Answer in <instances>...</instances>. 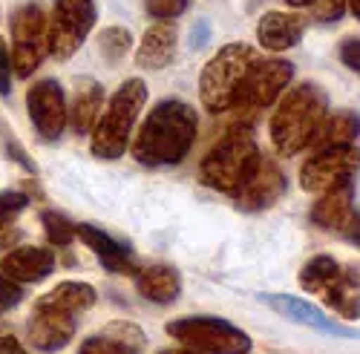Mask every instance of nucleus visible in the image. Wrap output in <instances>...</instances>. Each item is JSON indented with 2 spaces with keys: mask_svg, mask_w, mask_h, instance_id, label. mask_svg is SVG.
Here are the masks:
<instances>
[{
  "mask_svg": "<svg viewBox=\"0 0 360 354\" xmlns=\"http://www.w3.org/2000/svg\"><path fill=\"white\" fill-rule=\"evenodd\" d=\"M196 130H199L196 110L182 98H165L141 122L133 141V159L147 167L179 164L191 153Z\"/></svg>",
  "mask_w": 360,
  "mask_h": 354,
  "instance_id": "f257e3e1",
  "label": "nucleus"
},
{
  "mask_svg": "<svg viewBox=\"0 0 360 354\" xmlns=\"http://www.w3.org/2000/svg\"><path fill=\"white\" fill-rule=\"evenodd\" d=\"M328 115L326 93L314 81H303L285 90L277 98V110L271 115V141L280 156H294L309 147L320 122Z\"/></svg>",
  "mask_w": 360,
  "mask_h": 354,
  "instance_id": "f03ea898",
  "label": "nucleus"
},
{
  "mask_svg": "<svg viewBox=\"0 0 360 354\" xmlns=\"http://www.w3.org/2000/svg\"><path fill=\"white\" fill-rule=\"evenodd\" d=\"M259 162H262V153H259V144H257L251 127L239 124V127H231L211 150H207V156L199 164V179L211 190L233 196L254 176Z\"/></svg>",
  "mask_w": 360,
  "mask_h": 354,
  "instance_id": "7ed1b4c3",
  "label": "nucleus"
},
{
  "mask_svg": "<svg viewBox=\"0 0 360 354\" xmlns=\"http://www.w3.org/2000/svg\"><path fill=\"white\" fill-rule=\"evenodd\" d=\"M144 104H147V84L141 78H127L118 86L104 115H98V122L93 127V138H89V150H93L96 159L115 162L124 156L130 144V133Z\"/></svg>",
  "mask_w": 360,
  "mask_h": 354,
  "instance_id": "20e7f679",
  "label": "nucleus"
},
{
  "mask_svg": "<svg viewBox=\"0 0 360 354\" xmlns=\"http://www.w3.org/2000/svg\"><path fill=\"white\" fill-rule=\"evenodd\" d=\"M259 61L257 49L248 44H228L211 61L202 67L199 75V98L207 112H228L233 110V98L243 86L248 70Z\"/></svg>",
  "mask_w": 360,
  "mask_h": 354,
  "instance_id": "39448f33",
  "label": "nucleus"
},
{
  "mask_svg": "<svg viewBox=\"0 0 360 354\" xmlns=\"http://www.w3.org/2000/svg\"><path fill=\"white\" fill-rule=\"evenodd\" d=\"M165 332L199 354H248L251 337L222 317H179Z\"/></svg>",
  "mask_w": 360,
  "mask_h": 354,
  "instance_id": "423d86ee",
  "label": "nucleus"
},
{
  "mask_svg": "<svg viewBox=\"0 0 360 354\" xmlns=\"http://www.w3.org/2000/svg\"><path fill=\"white\" fill-rule=\"evenodd\" d=\"M96 18L98 12L93 0H55L52 15L46 18V46L55 61H70L84 46Z\"/></svg>",
  "mask_w": 360,
  "mask_h": 354,
  "instance_id": "0eeeda50",
  "label": "nucleus"
},
{
  "mask_svg": "<svg viewBox=\"0 0 360 354\" xmlns=\"http://www.w3.org/2000/svg\"><path fill=\"white\" fill-rule=\"evenodd\" d=\"M46 12L41 4H26L12 18V72L29 78L46 58Z\"/></svg>",
  "mask_w": 360,
  "mask_h": 354,
  "instance_id": "6e6552de",
  "label": "nucleus"
},
{
  "mask_svg": "<svg viewBox=\"0 0 360 354\" xmlns=\"http://www.w3.org/2000/svg\"><path fill=\"white\" fill-rule=\"evenodd\" d=\"M291 78H294V64L283 61V58H262V61H257L248 70L243 86H239V93L233 98V107L243 112L268 110L285 93Z\"/></svg>",
  "mask_w": 360,
  "mask_h": 354,
  "instance_id": "1a4fd4ad",
  "label": "nucleus"
},
{
  "mask_svg": "<svg viewBox=\"0 0 360 354\" xmlns=\"http://www.w3.org/2000/svg\"><path fill=\"white\" fill-rule=\"evenodd\" d=\"M357 170V150L352 144L343 147H323L306 159L300 167V188L306 193H326L343 182H349Z\"/></svg>",
  "mask_w": 360,
  "mask_h": 354,
  "instance_id": "9d476101",
  "label": "nucleus"
},
{
  "mask_svg": "<svg viewBox=\"0 0 360 354\" xmlns=\"http://www.w3.org/2000/svg\"><path fill=\"white\" fill-rule=\"evenodd\" d=\"M26 110H29V118H32V124H35L41 138H46V141L61 138V133L70 122V112H67L64 86L55 78H44V81L29 86Z\"/></svg>",
  "mask_w": 360,
  "mask_h": 354,
  "instance_id": "9b49d317",
  "label": "nucleus"
},
{
  "mask_svg": "<svg viewBox=\"0 0 360 354\" xmlns=\"http://www.w3.org/2000/svg\"><path fill=\"white\" fill-rule=\"evenodd\" d=\"M311 222L323 230H335L357 245V204H354V188L352 179L320 193V199L311 204Z\"/></svg>",
  "mask_w": 360,
  "mask_h": 354,
  "instance_id": "f8f14e48",
  "label": "nucleus"
},
{
  "mask_svg": "<svg viewBox=\"0 0 360 354\" xmlns=\"http://www.w3.org/2000/svg\"><path fill=\"white\" fill-rule=\"evenodd\" d=\"M288 190V182H285V173L277 167V162L265 159L259 162V167L254 170L251 179L233 193L236 199V208L245 211V214H259V211H268L285 196Z\"/></svg>",
  "mask_w": 360,
  "mask_h": 354,
  "instance_id": "ddd939ff",
  "label": "nucleus"
},
{
  "mask_svg": "<svg viewBox=\"0 0 360 354\" xmlns=\"http://www.w3.org/2000/svg\"><path fill=\"white\" fill-rule=\"evenodd\" d=\"M75 337V314L35 303V314L29 320V340L44 354L61 351Z\"/></svg>",
  "mask_w": 360,
  "mask_h": 354,
  "instance_id": "4468645a",
  "label": "nucleus"
},
{
  "mask_svg": "<svg viewBox=\"0 0 360 354\" xmlns=\"http://www.w3.org/2000/svg\"><path fill=\"white\" fill-rule=\"evenodd\" d=\"M75 236H81L84 245L101 259L104 271L124 274V277H136L139 274V265H136V256H133L130 245H124L122 240L110 236L107 230H101L96 225H75Z\"/></svg>",
  "mask_w": 360,
  "mask_h": 354,
  "instance_id": "2eb2a0df",
  "label": "nucleus"
},
{
  "mask_svg": "<svg viewBox=\"0 0 360 354\" xmlns=\"http://www.w3.org/2000/svg\"><path fill=\"white\" fill-rule=\"evenodd\" d=\"M55 271V251L52 248H38V245H26L15 248L0 259V274L18 285H35L46 280Z\"/></svg>",
  "mask_w": 360,
  "mask_h": 354,
  "instance_id": "dca6fc26",
  "label": "nucleus"
},
{
  "mask_svg": "<svg viewBox=\"0 0 360 354\" xmlns=\"http://www.w3.org/2000/svg\"><path fill=\"white\" fill-rule=\"evenodd\" d=\"M259 300L265 306H271L277 314L300 322V326H309V329H317V332H326V334H343V337L352 334V329L340 326V322H335L332 317H326L323 308L300 300V297H288V294H259Z\"/></svg>",
  "mask_w": 360,
  "mask_h": 354,
  "instance_id": "f3484780",
  "label": "nucleus"
},
{
  "mask_svg": "<svg viewBox=\"0 0 360 354\" xmlns=\"http://www.w3.org/2000/svg\"><path fill=\"white\" fill-rule=\"evenodd\" d=\"M144 343H147V337L136 322L115 320L101 334L86 337L81 343L78 354H141Z\"/></svg>",
  "mask_w": 360,
  "mask_h": 354,
  "instance_id": "a211bd4d",
  "label": "nucleus"
},
{
  "mask_svg": "<svg viewBox=\"0 0 360 354\" xmlns=\"http://www.w3.org/2000/svg\"><path fill=\"white\" fill-rule=\"evenodd\" d=\"M306 18L294 12H265L257 23V41L268 52H285L303 41Z\"/></svg>",
  "mask_w": 360,
  "mask_h": 354,
  "instance_id": "6ab92c4d",
  "label": "nucleus"
},
{
  "mask_svg": "<svg viewBox=\"0 0 360 354\" xmlns=\"http://www.w3.org/2000/svg\"><path fill=\"white\" fill-rule=\"evenodd\" d=\"M176 26L173 23H156L150 26L139 49H136V64L141 70H165L176 58Z\"/></svg>",
  "mask_w": 360,
  "mask_h": 354,
  "instance_id": "aec40b11",
  "label": "nucleus"
},
{
  "mask_svg": "<svg viewBox=\"0 0 360 354\" xmlns=\"http://www.w3.org/2000/svg\"><path fill=\"white\" fill-rule=\"evenodd\" d=\"M101 107H104V86L96 78H78L72 107H67L72 130L78 136L93 133L98 115H101Z\"/></svg>",
  "mask_w": 360,
  "mask_h": 354,
  "instance_id": "412c9836",
  "label": "nucleus"
},
{
  "mask_svg": "<svg viewBox=\"0 0 360 354\" xmlns=\"http://www.w3.org/2000/svg\"><path fill=\"white\" fill-rule=\"evenodd\" d=\"M136 288L144 300L167 306L176 303L179 294H182V277H179L173 265H150V268H139Z\"/></svg>",
  "mask_w": 360,
  "mask_h": 354,
  "instance_id": "4be33fe9",
  "label": "nucleus"
},
{
  "mask_svg": "<svg viewBox=\"0 0 360 354\" xmlns=\"http://www.w3.org/2000/svg\"><path fill=\"white\" fill-rule=\"evenodd\" d=\"M98 294L96 288L89 282H78V280H67V282H58L49 294H44V297L38 303L44 306H52V308H61L67 314H84L96 306Z\"/></svg>",
  "mask_w": 360,
  "mask_h": 354,
  "instance_id": "5701e85b",
  "label": "nucleus"
},
{
  "mask_svg": "<svg viewBox=\"0 0 360 354\" xmlns=\"http://www.w3.org/2000/svg\"><path fill=\"white\" fill-rule=\"evenodd\" d=\"M357 141V112H332L326 115L317 133L311 136L309 147L314 150H323V147H343V144H352Z\"/></svg>",
  "mask_w": 360,
  "mask_h": 354,
  "instance_id": "b1692460",
  "label": "nucleus"
},
{
  "mask_svg": "<svg viewBox=\"0 0 360 354\" xmlns=\"http://www.w3.org/2000/svg\"><path fill=\"white\" fill-rule=\"evenodd\" d=\"M340 277H343V265L335 256L320 254L303 265V271H300V285H303L309 294H323L326 297V294L340 282Z\"/></svg>",
  "mask_w": 360,
  "mask_h": 354,
  "instance_id": "393cba45",
  "label": "nucleus"
},
{
  "mask_svg": "<svg viewBox=\"0 0 360 354\" xmlns=\"http://www.w3.org/2000/svg\"><path fill=\"white\" fill-rule=\"evenodd\" d=\"M326 303L346 320H357V268H343L340 282L326 294Z\"/></svg>",
  "mask_w": 360,
  "mask_h": 354,
  "instance_id": "a878e982",
  "label": "nucleus"
},
{
  "mask_svg": "<svg viewBox=\"0 0 360 354\" xmlns=\"http://www.w3.org/2000/svg\"><path fill=\"white\" fill-rule=\"evenodd\" d=\"M133 49V35H130V29L124 26H107L101 29V35H98V52L101 58L115 67L118 61H124V55Z\"/></svg>",
  "mask_w": 360,
  "mask_h": 354,
  "instance_id": "bb28decb",
  "label": "nucleus"
},
{
  "mask_svg": "<svg viewBox=\"0 0 360 354\" xmlns=\"http://www.w3.org/2000/svg\"><path fill=\"white\" fill-rule=\"evenodd\" d=\"M41 225L46 230V240L55 245V248H70L72 240H75V222L61 214V211H44L41 214Z\"/></svg>",
  "mask_w": 360,
  "mask_h": 354,
  "instance_id": "cd10ccee",
  "label": "nucleus"
},
{
  "mask_svg": "<svg viewBox=\"0 0 360 354\" xmlns=\"http://www.w3.org/2000/svg\"><path fill=\"white\" fill-rule=\"evenodd\" d=\"M0 141H4V150H6V156L12 159V162H18L26 173H32V176H38V164L26 156V147L18 141V136H15V130L0 118Z\"/></svg>",
  "mask_w": 360,
  "mask_h": 354,
  "instance_id": "c85d7f7f",
  "label": "nucleus"
},
{
  "mask_svg": "<svg viewBox=\"0 0 360 354\" xmlns=\"http://www.w3.org/2000/svg\"><path fill=\"white\" fill-rule=\"evenodd\" d=\"M29 208V196L20 190H0V230L9 228Z\"/></svg>",
  "mask_w": 360,
  "mask_h": 354,
  "instance_id": "c756f323",
  "label": "nucleus"
},
{
  "mask_svg": "<svg viewBox=\"0 0 360 354\" xmlns=\"http://www.w3.org/2000/svg\"><path fill=\"white\" fill-rule=\"evenodd\" d=\"M144 9L150 18H156L159 23H167L179 15H185L188 0H144Z\"/></svg>",
  "mask_w": 360,
  "mask_h": 354,
  "instance_id": "7c9ffc66",
  "label": "nucleus"
},
{
  "mask_svg": "<svg viewBox=\"0 0 360 354\" xmlns=\"http://www.w3.org/2000/svg\"><path fill=\"white\" fill-rule=\"evenodd\" d=\"M346 12V0H314L311 4V20L317 23H338Z\"/></svg>",
  "mask_w": 360,
  "mask_h": 354,
  "instance_id": "2f4dec72",
  "label": "nucleus"
},
{
  "mask_svg": "<svg viewBox=\"0 0 360 354\" xmlns=\"http://www.w3.org/2000/svg\"><path fill=\"white\" fill-rule=\"evenodd\" d=\"M23 300V288L0 274V311H9Z\"/></svg>",
  "mask_w": 360,
  "mask_h": 354,
  "instance_id": "473e14b6",
  "label": "nucleus"
},
{
  "mask_svg": "<svg viewBox=\"0 0 360 354\" xmlns=\"http://www.w3.org/2000/svg\"><path fill=\"white\" fill-rule=\"evenodd\" d=\"M12 93V61H9V49L6 41L0 38V96Z\"/></svg>",
  "mask_w": 360,
  "mask_h": 354,
  "instance_id": "72a5a7b5",
  "label": "nucleus"
},
{
  "mask_svg": "<svg viewBox=\"0 0 360 354\" xmlns=\"http://www.w3.org/2000/svg\"><path fill=\"white\" fill-rule=\"evenodd\" d=\"M340 58H343V64L349 67V70H360V41L357 38H346L343 44H340Z\"/></svg>",
  "mask_w": 360,
  "mask_h": 354,
  "instance_id": "f704fd0d",
  "label": "nucleus"
},
{
  "mask_svg": "<svg viewBox=\"0 0 360 354\" xmlns=\"http://www.w3.org/2000/svg\"><path fill=\"white\" fill-rule=\"evenodd\" d=\"M211 38V23L207 20H196V26L191 29V49H202Z\"/></svg>",
  "mask_w": 360,
  "mask_h": 354,
  "instance_id": "c9c22d12",
  "label": "nucleus"
},
{
  "mask_svg": "<svg viewBox=\"0 0 360 354\" xmlns=\"http://www.w3.org/2000/svg\"><path fill=\"white\" fill-rule=\"evenodd\" d=\"M0 354H29V351L20 346V340L9 334V337H0Z\"/></svg>",
  "mask_w": 360,
  "mask_h": 354,
  "instance_id": "e433bc0d",
  "label": "nucleus"
},
{
  "mask_svg": "<svg viewBox=\"0 0 360 354\" xmlns=\"http://www.w3.org/2000/svg\"><path fill=\"white\" fill-rule=\"evenodd\" d=\"M285 4H288V6H294V9H303V6H311L314 0H285Z\"/></svg>",
  "mask_w": 360,
  "mask_h": 354,
  "instance_id": "4c0bfd02",
  "label": "nucleus"
},
{
  "mask_svg": "<svg viewBox=\"0 0 360 354\" xmlns=\"http://www.w3.org/2000/svg\"><path fill=\"white\" fill-rule=\"evenodd\" d=\"M159 354H199V351H191V348H165Z\"/></svg>",
  "mask_w": 360,
  "mask_h": 354,
  "instance_id": "58836bf2",
  "label": "nucleus"
},
{
  "mask_svg": "<svg viewBox=\"0 0 360 354\" xmlns=\"http://www.w3.org/2000/svg\"><path fill=\"white\" fill-rule=\"evenodd\" d=\"M346 6L352 9V15H354V18H360V0H346Z\"/></svg>",
  "mask_w": 360,
  "mask_h": 354,
  "instance_id": "ea45409f",
  "label": "nucleus"
}]
</instances>
